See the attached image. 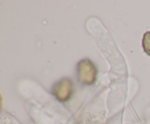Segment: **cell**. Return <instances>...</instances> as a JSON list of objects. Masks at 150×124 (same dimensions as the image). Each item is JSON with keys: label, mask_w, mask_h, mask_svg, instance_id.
Listing matches in <instances>:
<instances>
[{"label": "cell", "mask_w": 150, "mask_h": 124, "mask_svg": "<svg viewBox=\"0 0 150 124\" xmlns=\"http://www.w3.org/2000/svg\"><path fill=\"white\" fill-rule=\"evenodd\" d=\"M78 78L81 83L83 85L93 84L97 75V69L93 63L89 59H83L78 64Z\"/></svg>", "instance_id": "6da1fadb"}, {"label": "cell", "mask_w": 150, "mask_h": 124, "mask_svg": "<svg viewBox=\"0 0 150 124\" xmlns=\"http://www.w3.org/2000/svg\"><path fill=\"white\" fill-rule=\"evenodd\" d=\"M73 92V83L69 79H62L56 83L52 89L53 94L60 102H66Z\"/></svg>", "instance_id": "7a4b0ae2"}, {"label": "cell", "mask_w": 150, "mask_h": 124, "mask_svg": "<svg viewBox=\"0 0 150 124\" xmlns=\"http://www.w3.org/2000/svg\"><path fill=\"white\" fill-rule=\"evenodd\" d=\"M142 46L144 50L147 55H150V31L146 32L144 34L143 40H142Z\"/></svg>", "instance_id": "3957f363"}]
</instances>
